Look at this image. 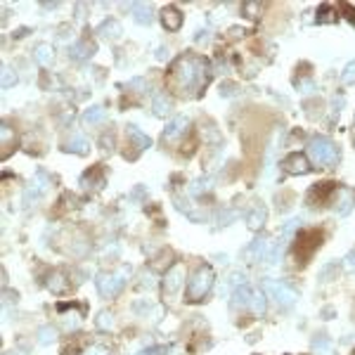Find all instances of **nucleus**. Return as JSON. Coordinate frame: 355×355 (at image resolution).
Returning <instances> with one entry per match:
<instances>
[{
	"mask_svg": "<svg viewBox=\"0 0 355 355\" xmlns=\"http://www.w3.org/2000/svg\"><path fill=\"white\" fill-rule=\"evenodd\" d=\"M211 64L204 57H180L168 73V86L178 95H194L192 90H199L209 83Z\"/></svg>",
	"mask_w": 355,
	"mask_h": 355,
	"instance_id": "obj_1",
	"label": "nucleus"
},
{
	"mask_svg": "<svg viewBox=\"0 0 355 355\" xmlns=\"http://www.w3.org/2000/svg\"><path fill=\"white\" fill-rule=\"evenodd\" d=\"M308 156L315 166H334L339 161V147L327 135H312L308 140Z\"/></svg>",
	"mask_w": 355,
	"mask_h": 355,
	"instance_id": "obj_2",
	"label": "nucleus"
},
{
	"mask_svg": "<svg viewBox=\"0 0 355 355\" xmlns=\"http://www.w3.org/2000/svg\"><path fill=\"white\" fill-rule=\"evenodd\" d=\"M211 287H213V270H211L209 265H202V268H196V272L189 277V282H187L185 301H189V303H196V301H202V298L211 291Z\"/></svg>",
	"mask_w": 355,
	"mask_h": 355,
	"instance_id": "obj_3",
	"label": "nucleus"
},
{
	"mask_svg": "<svg viewBox=\"0 0 355 355\" xmlns=\"http://www.w3.org/2000/svg\"><path fill=\"white\" fill-rule=\"evenodd\" d=\"M128 275H131V265H124V268L116 270V272H100L97 280H95V287H97V291L104 298H114L126 287Z\"/></svg>",
	"mask_w": 355,
	"mask_h": 355,
	"instance_id": "obj_4",
	"label": "nucleus"
},
{
	"mask_svg": "<svg viewBox=\"0 0 355 355\" xmlns=\"http://www.w3.org/2000/svg\"><path fill=\"white\" fill-rule=\"evenodd\" d=\"M320 247H322V232H318V230L298 232L296 234V249H294V258H296V263L305 265L308 258H310Z\"/></svg>",
	"mask_w": 355,
	"mask_h": 355,
	"instance_id": "obj_5",
	"label": "nucleus"
},
{
	"mask_svg": "<svg viewBox=\"0 0 355 355\" xmlns=\"http://www.w3.org/2000/svg\"><path fill=\"white\" fill-rule=\"evenodd\" d=\"M263 291H265V296L272 298L277 303V308H282V310L294 308V303H296V298H298V294L291 289L289 284L277 282V280H268V282L263 284Z\"/></svg>",
	"mask_w": 355,
	"mask_h": 355,
	"instance_id": "obj_6",
	"label": "nucleus"
},
{
	"mask_svg": "<svg viewBox=\"0 0 355 355\" xmlns=\"http://www.w3.org/2000/svg\"><path fill=\"white\" fill-rule=\"evenodd\" d=\"M185 282V265L182 263H173L164 275V291L166 294H175Z\"/></svg>",
	"mask_w": 355,
	"mask_h": 355,
	"instance_id": "obj_7",
	"label": "nucleus"
},
{
	"mask_svg": "<svg viewBox=\"0 0 355 355\" xmlns=\"http://www.w3.org/2000/svg\"><path fill=\"white\" fill-rule=\"evenodd\" d=\"M282 171L289 175H305L312 171V166L303 154H289V156L282 161Z\"/></svg>",
	"mask_w": 355,
	"mask_h": 355,
	"instance_id": "obj_8",
	"label": "nucleus"
},
{
	"mask_svg": "<svg viewBox=\"0 0 355 355\" xmlns=\"http://www.w3.org/2000/svg\"><path fill=\"white\" fill-rule=\"evenodd\" d=\"M355 206V192L353 189H346L341 187L336 189V194H334V211H336V216H348Z\"/></svg>",
	"mask_w": 355,
	"mask_h": 355,
	"instance_id": "obj_9",
	"label": "nucleus"
},
{
	"mask_svg": "<svg viewBox=\"0 0 355 355\" xmlns=\"http://www.w3.org/2000/svg\"><path fill=\"white\" fill-rule=\"evenodd\" d=\"M270 242L265 240V237H258V240L251 242V247L244 251V256H247L249 263H258V261H268L270 258Z\"/></svg>",
	"mask_w": 355,
	"mask_h": 355,
	"instance_id": "obj_10",
	"label": "nucleus"
},
{
	"mask_svg": "<svg viewBox=\"0 0 355 355\" xmlns=\"http://www.w3.org/2000/svg\"><path fill=\"white\" fill-rule=\"evenodd\" d=\"M336 185H334V182H320L318 187H312L310 189V194H308V204H315V199H318V206H322V204L325 202H329V199H334V194H336Z\"/></svg>",
	"mask_w": 355,
	"mask_h": 355,
	"instance_id": "obj_11",
	"label": "nucleus"
},
{
	"mask_svg": "<svg viewBox=\"0 0 355 355\" xmlns=\"http://www.w3.org/2000/svg\"><path fill=\"white\" fill-rule=\"evenodd\" d=\"M265 220H268V209H265L263 204H254V206L249 209V213H247V225H249V230L258 232L263 225H265Z\"/></svg>",
	"mask_w": 355,
	"mask_h": 355,
	"instance_id": "obj_12",
	"label": "nucleus"
},
{
	"mask_svg": "<svg viewBox=\"0 0 355 355\" xmlns=\"http://www.w3.org/2000/svg\"><path fill=\"white\" fill-rule=\"evenodd\" d=\"M126 138L131 140L133 147H135L138 152H142V149H149V147H152V138H149V135H145V133L138 128V126H133V124L126 126Z\"/></svg>",
	"mask_w": 355,
	"mask_h": 355,
	"instance_id": "obj_13",
	"label": "nucleus"
},
{
	"mask_svg": "<svg viewBox=\"0 0 355 355\" xmlns=\"http://www.w3.org/2000/svg\"><path fill=\"white\" fill-rule=\"evenodd\" d=\"M126 10H131L133 12V19L138 24H142V26H149V24L154 22V12L149 5H145V3H131V5H124Z\"/></svg>",
	"mask_w": 355,
	"mask_h": 355,
	"instance_id": "obj_14",
	"label": "nucleus"
},
{
	"mask_svg": "<svg viewBox=\"0 0 355 355\" xmlns=\"http://www.w3.org/2000/svg\"><path fill=\"white\" fill-rule=\"evenodd\" d=\"M161 24L166 31H178L182 26V12L173 5H168V8L161 10Z\"/></svg>",
	"mask_w": 355,
	"mask_h": 355,
	"instance_id": "obj_15",
	"label": "nucleus"
},
{
	"mask_svg": "<svg viewBox=\"0 0 355 355\" xmlns=\"http://www.w3.org/2000/svg\"><path fill=\"white\" fill-rule=\"evenodd\" d=\"M187 126H189V119L185 114L171 119V124H168L166 131H164V140H175L178 135H182V133L187 131Z\"/></svg>",
	"mask_w": 355,
	"mask_h": 355,
	"instance_id": "obj_16",
	"label": "nucleus"
},
{
	"mask_svg": "<svg viewBox=\"0 0 355 355\" xmlns=\"http://www.w3.org/2000/svg\"><path fill=\"white\" fill-rule=\"evenodd\" d=\"M251 296H254V289L244 284V287H237V289H232V308H249L251 305Z\"/></svg>",
	"mask_w": 355,
	"mask_h": 355,
	"instance_id": "obj_17",
	"label": "nucleus"
},
{
	"mask_svg": "<svg viewBox=\"0 0 355 355\" xmlns=\"http://www.w3.org/2000/svg\"><path fill=\"white\" fill-rule=\"evenodd\" d=\"M97 33H100V38H104V41H116V38H121L124 29H121V24L116 22V19H104V22L97 26Z\"/></svg>",
	"mask_w": 355,
	"mask_h": 355,
	"instance_id": "obj_18",
	"label": "nucleus"
},
{
	"mask_svg": "<svg viewBox=\"0 0 355 355\" xmlns=\"http://www.w3.org/2000/svg\"><path fill=\"white\" fill-rule=\"evenodd\" d=\"M48 289L52 294H66V291L71 289V284H69L64 272H50L48 275Z\"/></svg>",
	"mask_w": 355,
	"mask_h": 355,
	"instance_id": "obj_19",
	"label": "nucleus"
},
{
	"mask_svg": "<svg viewBox=\"0 0 355 355\" xmlns=\"http://www.w3.org/2000/svg\"><path fill=\"white\" fill-rule=\"evenodd\" d=\"M93 55H95V45L88 43V41H78V43H73L71 48H69V57L76 59V62L93 57Z\"/></svg>",
	"mask_w": 355,
	"mask_h": 355,
	"instance_id": "obj_20",
	"label": "nucleus"
},
{
	"mask_svg": "<svg viewBox=\"0 0 355 355\" xmlns=\"http://www.w3.org/2000/svg\"><path fill=\"white\" fill-rule=\"evenodd\" d=\"M107 119V111H104V107H100V104H95V107L86 109L83 111V116H81V124L83 126H97L102 124Z\"/></svg>",
	"mask_w": 355,
	"mask_h": 355,
	"instance_id": "obj_21",
	"label": "nucleus"
},
{
	"mask_svg": "<svg viewBox=\"0 0 355 355\" xmlns=\"http://www.w3.org/2000/svg\"><path fill=\"white\" fill-rule=\"evenodd\" d=\"M33 59H36L41 66H50L52 59H55V48L50 43H38L36 50H33Z\"/></svg>",
	"mask_w": 355,
	"mask_h": 355,
	"instance_id": "obj_22",
	"label": "nucleus"
},
{
	"mask_svg": "<svg viewBox=\"0 0 355 355\" xmlns=\"http://www.w3.org/2000/svg\"><path fill=\"white\" fill-rule=\"evenodd\" d=\"M66 152H71V154H88V149H90V142H88L83 135H78V133H73L71 138L66 140V145H64Z\"/></svg>",
	"mask_w": 355,
	"mask_h": 355,
	"instance_id": "obj_23",
	"label": "nucleus"
},
{
	"mask_svg": "<svg viewBox=\"0 0 355 355\" xmlns=\"http://www.w3.org/2000/svg\"><path fill=\"white\" fill-rule=\"evenodd\" d=\"M152 109H154V116H159V119H164V116L171 114V100H168L164 93L154 95V102H152Z\"/></svg>",
	"mask_w": 355,
	"mask_h": 355,
	"instance_id": "obj_24",
	"label": "nucleus"
},
{
	"mask_svg": "<svg viewBox=\"0 0 355 355\" xmlns=\"http://www.w3.org/2000/svg\"><path fill=\"white\" fill-rule=\"evenodd\" d=\"M81 185L86 189H100L102 185H104V175H102L100 171H88V173L81 178Z\"/></svg>",
	"mask_w": 355,
	"mask_h": 355,
	"instance_id": "obj_25",
	"label": "nucleus"
},
{
	"mask_svg": "<svg viewBox=\"0 0 355 355\" xmlns=\"http://www.w3.org/2000/svg\"><path fill=\"white\" fill-rule=\"evenodd\" d=\"M17 145V138H15V133H12V128L10 126H3V159H8L10 156V149Z\"/></svg>",
	"mask_w": 355,
	"mask_h": 355,
	"instance_id": "obj_26",
	"label": "nucleus"
},
{
	"mask_svg": "<svg viewBox=\"0 0 355 355\" xmlns=\"http://www.w3.org/2000/svg\"><path fill=\"white\" fill-rule=\"evenodd\" d=\"M33 187L41 192V194H45L48 189H50V185H52V178L45 171H36V178H33V182H31Z\"/></svg>",
	"mask_w": 355,
	"mask_h": 355,
	"instance_id": "obj_27",
	"label": "nucleus"
},
{
	"mask_svg": "<svg viewBox=\"0 0 355 355\" xmlns=\"http://www.w3.org/2000/svg\"><path fill=\"white\" fill-rule=\"evenodd\" d=\"M265 291H254V296H251V310H254V315H263L265 312Z\"/></svg>",
	"mask_w": 355,
	"mask_h": 355,
	"instance_id": "obj_28",
	"label": "nucleus"
},
{
	"mask_svg": "<svg viewBox=\"0 0 355 355\" xmlns=\"http://www.w3.org/2000/svg\"><path fill=\"white\" fill-rule=\"evenodd\" d=\"M298 223H301L298 218H291L289 223H287V225H284V227H282V242H284V244H287V242H291V240H296Z\"/></svg>",
	"mask_w": 355,
	"mask_h": 355,
	"instance_id": "obj_29",
	"label": "nucleus"
},
{
	"mask_svg": "<svg viewBox=\"0 0 355 355\" xmlns=\"http://www.w3.org/2000/svg\"><path fill=\"white\" fill-rule=\"evenodd\" d=\"M57 339V329L55 327H50V325H45V327H41L38 329V341L43 343V346H48V343H52V341Z\"/></svg>",
	"mask_w": 355,
	"mask_h": 355,
	"instance_id": "obj_30",
	"label": "nucleus"
},
{
	"mask_svg": "<svg viewBox=\"0 0 355 355\" xmlns=\"http://www.w3.org/2000/svg\"><path fill=\"white\" fill-rule=\"evenodd\" d=\"M95 325H97V329L100 332H109L111 329V325H114V315L109 310H102L100 315H97V320H95Z\"/></svg>",
	"mask_w": 355,
	"mask_h": 355,
	"instance_id": "obj_31",
	"label": "nucleus"
},
{
	"mask_svg": "<svg viewBox=\"0 0 355 355\" xmlns=\"http://www.w3.org/2000/svg\"><path fill=\"white\" fill-rule=\"evenodd\" d=\"M339 277V265L336 263H327L325 268L320 270V282H332Z\"/></svg>",
	"mask_w": 355,
	"mask_h": 355,
	"instance_id": "obj_32",
	"label": "nucleus"
},
{
	"mask_svg": "<svg viewBox=\"0 0 355 355\" xmlns=\"http://www.w3.org/2000/svg\"><path fill=\"white\" fill-rule=\"evenodd\" d=\"M336 17H334V10L332 5H322L318 10V24H327V22H334Z\"/></svg>",
	"mask_w": 355,
	"mask_h": 355,
	"instance_id": "obj_33",
	"label": "nucleus"
},
{
	"mask_svg": "<svg viewBox=\"0 0 355 355\" xmlns=\"http://www.w3.org/2000/svg\"><path fill=\"white\" fill-rule=\"evenodd\" d=\"M41 196H43V194H41V192H38L33 185H29V187L24 189V204H26V206H33V204H36Z\"/></svg>",
	"mask_w": 355,
	"mask_h": 355,
	"instance_id": "obj_34",
	"label": "nucleus"
},
{
	"mask_svg": "<svg viewBox=\"0 0 355 355\" xmlns=\"http://www.w3.org/2000/svg\"><path fill=\"white\" fill-rule=\"evenodd\" d=\"M341 78H343V83H348V86H355V62H348L343 73H341Z\"/></svg>",
	"mask_w": 355,
	"mask_h": 355,
	"instance_id": "obj_35",
	"label": "nucleus"
},
{
	"mask_svg": "<svg viewBox=\"0 0 355 355\" xmlns=\"http://www.w3.org/2000/svg\"><path fill=\"white\" fill-rule=\"evenodd\" d=\"M17 83V73L10 66H3V88H12Z\"/></svg>",
	"mask_w": 355,
	"mask_h": 355,
	"instance_id": "obj_36",
	"label": "nucleus"
},
{
	"mask_svg": "<svg viewBox=\"0 0 355 355\" xmlns=\"http://www.w3.org/2000/svg\"><path fill=\"white\" fill-rule=\"evenodd\" d=\"M209 182H211L209 178H199V180L192 185V189H189V192H192V194H204V192H209V189H211Z\"/></svg>",
	"mask_w": 355,
	"mask_h": 355,
	"instance_id": "obj_37",
	"label": "nucleus"
},
{
	"mask_svg": "<svg viewBox=\"0 0 355 355\" xmlns=\"http://www.w3.org/2000/svg\"><path fill=\"white\" fill-rule=\"evenodd\" d=\"M332 346V341L327 334H318L315 339H312V348H318V350H327V348Z\"/></svg>",
	"mask_w": 355,
	"mask_h": 355,
	"instance_id": "obj_38",
	"label": "nucleus"
},
{
	"mask_svg": "<svg viewBox=\"0 0 355 355\" xmlns=\"http://www.w3.org/2000/svg\"><path fill=\"white\" fill-rule=\"evenodd\" d=\"M244 284H247V277L242 275V272H232V275H230V287H232V289L244 287Z\"/></svg>",
	"mask_w": 355,
	"mask_h": 355,
	"instance_id": "obj_39",
	"label": "nucleus"
},
{
	"mask_svg": "<svg viewBox=\"0 0 355 355\" xmlns=\"http://www.w3.org/2000/svg\"><path fill=\"white\" fill-rule=\"evenodd\" d=\"M154 284H156L154 275H152V272H145V275H142V282H140L138 287H140V289H154Z\"/></svg>",
	"mask_w": 355,
	"mask_h": 355,
	"instance_id": "obj_40",
	"label": "nucleus"
},
{
	"mask_svg": "<svg viewBox=\"0 0 355 355\" xmlns=\"http://www.w3.org/2000/svg\"><path fill=\"white\" fill-rule=\"evenodd\" d=\"M343 268H346V272H355V249L343 258Z\"/></svg>",
	"mask_w": 355,
	"mask_h": 355,
	"instance_id": "obj_41",
	"label": "nucleus"
},
{
	"mask_svg": "<svg viewBox=\"0 0 355 355\" xmlns=\"http://www.w3.org/2000/svg\"><path fill=\"white\" fill-rule=\"evenodd\" d=\"M135 355H168V348L164 346H156V348H147V350H140Z\"/></svg>",
	"mask_w": 355,
	"mask_h": 355,
	"instance_id": "obj_42",
	"label": "nucleus"
},
{
	"mask_svg": "<svg viewBox=\"0 0 355 355\" xmlns=\"http://www.w3.org/2000/svg\"><path fill=\"white\" fill-rule=\"evenodd\" d=\"M237 218V211H220V225H230Z\"/></svg>",
	"mask_w": 355,
	"mask_h": 355,
	"instance_id": "obj_43",
	"label": "nucleus"
},
{
	"mask_svg": "<svg viewBox=\"0 0 355 355\" xmlns=\"http://www.w3.org/2000/svg\"><path fill=\"white\" fill-rule=\"evenodd\" d=\"M145 194H147V187H145V185H138V187L131 192V202H140Z\"/></svg>",
	"mask_w": 355,
	"mask_h": 355,
	"instance_id": "obj_44",
	"label": "nucleus"
},
{
	"mask_svg": "<svg viewBox=\"0 0 355 355\" xmlns=\"http://www.w3.org/2000/svg\"><path fill=\"white\" fill-rule=\"evenodd\" d=\"M320 318H322V320H332V318H336V308H334V305H325V308L320 310Z\"/></svg>",
	"mask_w": 355,
	"mask_h": 355,
	"instance_id": "obj_45",
	"label": "nucleus"
},
{
	"mask_svg": "<svg viewBox=\"0 0 355 355\" xmlns=\"http://www.w3.org/2000/svg\"><path fill=\"white\" fill-rule=\"evenodd\" d=\"M102 147L109 149V152L114 149V135H111V133H104V135H102Z\"/></svg>",
	"mask_w": 355,
	"mask_h": 355,
	"instance_id": "obj_46",
	"label": "nucleus"
},
{
	"mask_svg": "<svg viewBox=\"0 0 355 355\" xmlns=\"http://www.w3.org/2000/svg\"><path fill=\"white\" fill-rule=\"evenodd\" d=\"M234 90H237V86H234V83H223V86H220V95H223V97H230V95H234Z\"/></svg>",
	"mask_w": 355,
	"mask_h": 355,
	"instance_id": "obj_47",
	"label": "nucleus"
},
{
	"mask_svg": "<svg viewBox=\"0 0 355 355\" xmlns=\"http://www.w3.org/2000/svg\"><path fill=\"white\" fill-rule=\"evenodd\" d=\"M343 102H346V100H343V95H339V97H334V100H332V111H334L336 116H339L341 107H343Z\"/></svg>",
	"mask_w": 355,
	"mask_h": 355,
	"instance_id": "obj_48",
	"label": "nucleus"
},
{
	"mask_svg": "<svg viewBox=\"0 0 355 355\" xmlns=\"http://www.w3.org/2000/svg\"><path fill=\"white\" fill-rule=\"evenodd\" d=\"M83 355H109V353H107V350H104L102 346H90Z\"/></svg>",
	"mask_w": 355,
	"mask_h": 355,
	"instance_id": "obj_49",
	"label": "nucleus"
},
{
	"mask_svg": "<svg viewBox=\"0 0 355 355\" xmlns=\"http://www.w3.org/2000/svg\"><path fill=\"white\" fill-rule=\"evenodd\" d=\"M128 86H131V88H138V93H142L147 83H145V78H133L131 83H128Z\"/></svg>",
	"mask_w": 355,
	"mask_h": 355,
	"instance_id": "obj_50",
	"label": "nucleus"
},
{
	"mask_svg": "<svg viewBox=\"0 0 355 355\" xmlns=\"http://www.w3.org/2000/svg\"><path fill=\"white\" fill-rule=\"evenodd\" d=\"M194 41H196V43H202V41H209V31H206V29H199V31H196V36H194Z\"/></svg>",
	"mask_w": 355,
	"mask_h": 355,
	"instance_id": "obj_51",
	"label": "nucleus"
},
{
	"mask_svg": "<svg viewBox=\"0 0 355 355\" xmlns=\"http://www.w3.org/2000/svg\"><path fill=\"white\" fill-rule=\"evenodd\" d=\"M168 55H171V52H168V48H164V45L156 50V59H168Z\"/></svg>",
	"mask_w": 355,
	"mask_h": 355,
	"instance_id": "obj_52",
	"label": "nucleus"
},
{
	"mask_svg": "<svg viewBox=\"0 0 355 355\" xmlns=\"http://www.w3.org/2000/svg\"><path fill=\"white\" fill-rule=\"evenodd\" d=\"M29 26H22V29H17L15 31V33H12V36H15V38H24V36H26V33H29Z\"/></svg>",
	"mask_w": 355,
	"mask_h": 355,
	"instance_id": "obj_53",
	"label": "nucleus"
},
{
	"mask_svg": "<svg viewBox=\"0 0 355 355\" xmlns=\"http://www.w3.org/2000/svg\"><path fill=\"white\" fill-rule=\"evenodd\" d=\"M343 10H346L348 22H353V24H355V12H353V8H350V5H343Z\"/></svg>",
	"mask_w": 355,
	"mask_h": 355,
	"instance_id": "obj_54",
	"label": "nucleus"
},
{
	"mask_svg": "<svg viewBox=\"0 0 355 355\" xmlns=\"http://www.w3.org/2000/svg\"><path fill=\"white\" fill-rule=\"evenodd\" d=\"M41 8H43V10H55V8H57V3H43Z\"/></svg>",
	"mask_w": 355,
	"mask_h": 355,
	"instance_id": "obj_55",
	"label": "nucleus"
},
{
	"mask_svg": "<svg viewBox=\"0 0 355 355\" xmlns=\"http://www.w3.org/2000/svg\"><path fill=\"white\" fill-rule=\"evenodd\" d=\"M5 355H19V353H5Z\"/></svg>",
	"mask_w": 355,
	"mask_h": 355,
	"instance_id": "obj_56",
	"label": "nucleus"
}]
</instances>
